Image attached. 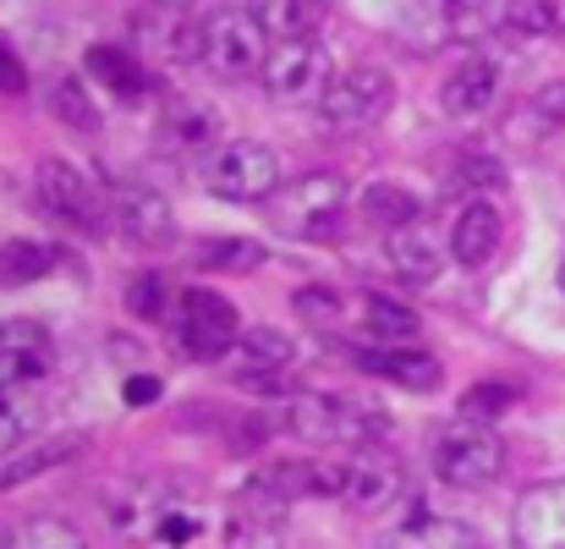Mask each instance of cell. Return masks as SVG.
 Instances as JSON below:
<instances>
[{"label": "cell", "mask_w": 565, "mask_h": 549, "mask_svg": "<svg viewBox=\"0 0 565 549\" xmlns=\"http://www.w3.org/2000/svg\"><path fill=\"white\" fill-rule=\"evenodd\" d=\"M50 110H55L72 133H99V110H94V99H88V88H83L77 77H61V83L50 88Z\"/></svg>", "instance_id": "29"}, {"label": "cell", "mask_w": 565, "mask_h": 549, "mask_svg": "<svg viewBox=\"0 0 565 549\" xmlns=\"http://www.w3.org/2000/svg\"><path fill=\"white\" fill-rule=\"evenodd\" d=\"M166 149L171 155H214L220 149V122L203 105H182L166 116Z\"/></svg>", "instance_id": "23"}, {"label": "cell", "mask_w": 565, "mask_h": 549, "mask_svg": "<svg viewBox=\"0 0 565 549\" xmlns=\"http://www.w3.org/2000/svg\"><path fill=\"white\" fill-rule=\"evenodd\" d=\"M450 28L456 33H561L565 0H450Z\"/></svg>", "instance_id": "10"}, {"label": "cell", "mask_w": 565, "mask_h": 549, "mask_svg": "<svg viewBox=\"0 0 565 549\" xmlns=\"http://www.w3.org/2000/svg\"><path fill=\"white\" fill-rule=\"evenodd\" d=\"M6 549H88V539L66 517H33L6 539Z\"/></svg>", "instance_id": "28"}, {"label": "cell", "mask_w": 565, "mask_h": 549, "mask_svg": "<svg viewBox=\"0 0 565 549\" xmlns=\"http://www.w3.org/2000/svg\"><path fill=\"white\" fill-rule=\"evenodd\" d=\"M379 549H483V539H478V528H467V522H456V517L417 511V517H406Z\"/></svg>", "instance_id": "18"}, {"label": "cell", "mask_w": 565, "mask_h": 549, "mask_svg": "<svg viewBox=\"0 0 565 549\" xmlns=\"http://www.w3.org/2000/svg\"><path fill=\"white\" fill-rule=\"evenodd\" d=\"M390 105H395V83L384 66H347V72H335L330 94L319 99V116L341 133H363V127L384 122Z\"/></svg>", "instance_id": "11"}, {"label": "cell", "mask_w": 565, "mask_h": 549, "mask_svg": "<svg viewBox=\"0 0 565 549\" xmlns=\"http://www.w3.org/2000/svg\"><path fill=\"white\" fill-rule=\"evenodd\" d=\"M390 242H384V253H390V270L406 281V286H428V281H439V270H445V247H439V236L417 220V225H401V231H384Z\"/></svg>", "instance_id": "17"}, {"label": "cell", "mask_w": 565, "mask_h": 549, "mask_svg": "<svg viewBox=\"0 0 565 549\" xmlns=\"http://www.w3.org/2000/svg\"><path fill=\"white\" fill-rule=\"evenodd\" d=\"M88 72H94L105 88H116V94H143V88H149V72H143L127 50H116V44H94V50H88Z\"/></svg>", "instance_id": "26"}, {"label": "cell", "mask_w": 565, "mask_h": 549, "mask_svg": "<svg viewBox=\"0 0 565 549\" xmlns=\"http://www.w3.org/2000/svg\"><path fill=\"white\" fill-rule=\"evenodd\" d=\"M50 270H55V253H50L44 242L11 236V242L0 247V286H28V281H39V275H50Z\"/></svg>", "instance_id": "27"}, {"label": "cell", "mask_w": 565, "mask_h": 549, "mask_svg": "<svg viewBox=\"0 0 565 549\" xmlns=\"http://www.w3.org/2000/svg\"><path fill=\"white\" fill-rule=\"evenodd\" d=\"M511 401H516V384H472V390L461 395V418H467V423H489V418H500Z\"/></svg>", "instance_id": "34"}, {"label": "cell", "mask_w": 565, "mask_h": 549, "mask_svg": "<svg viewBox=\"0 0 565 549\" xmlns=\"http://www.w3.org/2000/svg\"><path fill=\"white\" fill-rule=\"evenodd\" d=\"M286 363H291V341L275 325H247L231 347L236 379H269V373H286Z\"/></svg>", "instance_id": "19"}, {"label": "cell", "mask_w": 565, "mask_h": 549, "mask_svg": "<svg viewBox=\"0 0 565 549\" xmlns=\"http://www.w3.org/2000/svg\"><path fill=\"white\" fill-rule=\"evenodd\" d=\"M363 373H379L390 384H406V390H439V363L428 352H406V347H369V352H352Z\"/></svg>", "instance_id": "20"}, {"label": "cell", "mask_w": 565, "mask_h": 549, "mask_svg": "<svg viewBox=\"0 0 565 549\" xmlns=\"http://www.w3.org/2000/svg\"><path fill=\"white\" fill-rule=\"evenodd\" d=\"M83 451V440H61V445H44V451H33L28 462H17V467H6L0 473V489L6 484H22V478H33V473H44V467H61L66 456H77Z\"/></svg>", "instance_id": "36"}, {"label": "cell", "mask_w": 565, "mask_h": 549, "mask_svg": "<svg viewBox=\"0 0 565 549\" xmlns=\"http://www.w3.org/2000/svg\"><path fill=\"white\" fill-rule=\"evenodd\" d=\"M319 495L341 500L352 511H384L406 495V467L379 445H352V451L319 462Z\"/></svg>", "instance_id": "1"}, {"label": "cell", "mask_w": 565, "mask_h": 549, "mask_svg": "<svg viewBox=\"0 0 565 549\" xmlns=\"http://www.w3.org/2000/svg\"><path fill=\"white\" fill-rule=\"evenodd\" d=\"M198 61L225 77V83H247V77H264V61H269V33L258 28L253 11H236V6H220L198 22Z\"/></svg>", "instance_id": "3"}, {"label": "cell", "mask_w": 565, "mask_h": 549, "mask_svg": "<svg viewBox=\"0 0 565 549\" xmlns=\"http://www.w3.org/2000/svg\"><path fill=\"white\" fill-rule=\"evenodd\" d=\"M379 418H384L379 407L335 395V390H297L286 401V429L297 440H313V445H369L384 429Z\"/></svg>", "instance_id": "4"}, {"label": "cell", "mask_w": 565, "mask_h": 549, "mask_svg": "<svg viewBox=\"0 0 565 549\" xmlns=\"http://www.w3.org/2000/svg\"><path fill=\"white\" fill-rule=\"evenodd\" d=\"M166 303H171V281H166V275H132V281H127V314L160 319Z\"/></svg>", "instance_id": "33"}, {"label": "cell", "mask_w": 565, "mask_h": 549, "mask_svg": "<svg viewBox=\"0 0 565 549\" xmlns=\"http://www.w3.org/2000/svg\"><path fill=\"white\" fill-rule=\"evenodd\" d=\"M516 549H565V484H539L522 495Z\"/></svg>", "instance_id": "16"}, {"label": "cell", "mask_w": 565, "mask_h": 549, "mask_svg": "<svg viewBox=\"0 0 565 549\" xmlns=\"http://www.w3.org/2000/svg\"><path fill=\"white\" fill-rule=\"evenodd\" d=\"M297 314L313 319L319 330H347V297L330 286H302L297 292Z\"/></svg>", "instance_id": "31"}, {"label": "cell", "mask_w": 565, "mask_h": 549, "mask_svg": "<svg viewBox=\"0 0 565 549\" xmlns=\"http://www.w3.org/2000/svg\"><path fill=\"white\" fill-rule=\"evenodd\" d=\"M28 88V66H22V55L11 50V39L0 33V94H22Z\"/></svg>", "instance_id": "37"}, {"label": "cell", "mask_w": 565, "mask_h": 549, "mask_svg": "<svg viewBox=\"0 0 565 549\" xmlns=\"http://www.w3.org/2000/svg\"><path fill=\"white\" fill-rule=\"evenodd\" d=\"M428 462L450 489H489L505 473V440L489 423H445L428 440Z\"/></svg>", "instance_id": "5"}, {"label": "cell", "mask_w": 565, "mask_h": 549, "mask_svg": "<svg viewBox=\"0 0 565 549\" xmlns=\"http://www.w3.org/2000/svg\"><path fill=\"white\" fill-rule=\"evenodd\" d=\"M154 6H171V11H188V6H198V0H154Z\"/></svg>", "instance_id": "38"}, {"label": "cell", "mask_w": 565, "mask_h": 549, "mask_svg": "<svg viewBox=\"0 0 565 549\" xmlns=\"http://www.w3.org/2000/svg\"><path fill=\"white\" fill-rule=\"evenodd\" d=\"M242 336V319L231 308V297L209 292V286H188L177 297V347L198 358V363H214V358H231Z\"/></svg>", "instance_id": "8"}, {"label": "cell", "mask_w": 565, "mask_h": 549, "mask_svg": "<svg viewBox=\"0 0 565 549\" xmlns=\"http://www.w3.org/2000/svg\"><path fill=\"white\" fill-rule=\"evenodd\" d=\"M203 187L225 203H264L280 192V155L258 138H225L203 160Z\"/></svg>", "instance_id": "6"}, {"label": "cell", "mask_w": 565, "mask_h": 549, "mask_svg": "<svg viewBox=\"0 0 565 549\" xmlns=\"http://www.w3.org/2000/svg\"><path fill=\"white\" fill-rule=\"evenodd\" d=\"M55 373V341L33 319H6L0 325V390H28Z\"/></svg>", "instance_id": "13"}, {"label": "cell", "mask_w": 565, "mask_h": 549, "mask_svg": "<svg viewBox=\"0 0 565 549\" xmlns=\"http://www.w3.org/2000/svg\"><path fill=\"white\" fill-rule=\"evenodd\" d=\"M198 264L203 270H258L264 264V247L258 242H247V236H220V242H209V247H198Z\"/></svg>", "instance_id": "30"}, {"label": "cell", "mask_w": 565, "mask_h": 549, "mask_svg": "<svg viewBox=\"0 0 565 549\" xmlns=\"http://www.w3.org/2000/svg\"><path fill=\"white\" fill-rule=\"evenodd\" d=\"M28 423H33V407L17 390H0V456H11L28 440Z\"/></svg>", "instance_id": "35"}, {"label": "cell", "mask_w": 565, "mask_h": 549, "mask_svg": "<svg viewBox=\"0 0 565 549\" xmlns=\"http://www.w3.org/2000/svg\"><path fill=\"white\" fill-rule=\"evenodd\" d=\"M269 39H313L324 22V0H247Z\"/></svg>", "instance_id": "21"}, {"label": "cell", "mask_w": 565, "mask_h": 549, "mask_svg": "<svg viewBox=\"0 0 565 549\" xmlns=\"http://www.w3.org/2000/svg\"><path fill=\"white\" fill-rule=\"evenodd\" d=\"M456 182L467 187L472 198H483V192H494V187H505V166H500L494 155H483V149H461V166H456Z\"/></svg>", "instance_id": "32"}, {"label": "cell", "mask_w": 565, "mask_h": 549, "mask_svg": "<svg viewBox=\"0 0 565 549\" xmlns=\"http://www.w3.org/2000/svg\"><path fill=\"white\" fill-rule=\"evenodd\" d=\"M561 292H565V258H561Z\"/></svg>", "instance_id": "39"}, {"label": "cell", "mask_w": 565, "mask_h": 549, "mask_svg": "<svg viewBox=\"0 0 565 549\" xmlns=\"http://www.w3.org/2000/svg\"><path fill=\"white\" fill-rule=\"evenodd\" d=\"M500 83H505L500 61L483 55V50H472V55H467L461 66H450V77L439 83V105H445L450 116H483V110L500 99Z\"/></svg>", "instance_id": "14"}, {"label": "cell", "mask_w": 565, "mask_h": 549, "mask_svg": "<svg viewBox=\"0 0 565 549\" xmlns=\"http://www.w3.org/2000/svg\"><path fill=\"white\" fill-rule=\"evenodd\" d=\"M33 198H39V209L55 225H66L77 236H105L116 225L110 220V192H99L83 171H72L66 160H44L33 171Z\"/></svg>", "instance_id": "7"}, {"label": "cell", "mask_w": 565, "mask_h": 549, "mask_svg": "<svg viewBox=\"0 0 565 549\" xmlns=\"http://www.w3.org/2000/svg\"><path fill=\"white\" fill-rule=\"evenodd\" d=\"M500 242H505V220H500V209L483 203V198H472V203L456 214V225H450V258H456L461 270L494 264Z\"/></svg>", "instance_id": "15"}, {"label": "cell", "mask_w": 565, "mask_h": 549, "mask_svg": "<svg viewBox=\"0 0 565 549\" xmlns=\"http://www.w3.org/2000/svg\"><path fill=\"white\" fill-rule=\"evenodd\" d=\"M363 214L384 225V231H401V225H417L423 220V203H417V192H406V187L395 182H379L363 192Z\"/></svg>", "instance_id": "25"}, {"label": "cell", "mask_w": 565, "mask_h": 549, "mask_svg": "<svg viewBox=\"0 0 565 549\" xmlns=\"http://www.w3.org/2000/svg\"><path fill=\"white\" fill-rule=\"evenodd\" d=\"M258 83H264L275 99L319 105V99L330 94L335 72H330V55H324V44H319V39H275Z\"/></svg>", "instance_id": "9"}, {"label": "cell", "mask_w": 565, "mask_h": 549, "mask_svg": "<svg viewBox=\"0 0 565 549\" xmlns=\"http://www.w3.org/2000/svg\"><path fill=\"white\" fill-rule=\"evenodd\" d=\"M110 220L127 242L138 247H171L177 242V214L171 203L143 182H116L110 187Z\"/></svg>", "instance_id": "12"}, {"label": "cell", "mask_w": 565, "mask_h": 549, "mask_svg": "<svg viewBox=\"0 0 565 549\" xmlns=\"http://www.w3.org/2000/svg\"><path fill=\"white\" fill-rule=\"evenodd\" d=\"M565 127V83H544L533 99H522V110L511 116V138L522 144H544Z\"/></svg>", "instance_id": "22"}, {"label": "cell", "mask_w": 565, "mask_h": 549, "mask_svg": "<svg viewBox=\"0 0 565 549\" xmlns=\"http://www.w3.org/2000/svg\"><path fill=\"white\" fill-rule=\"evenodd\" d=\"M341 214H347V182L335 171H308L297 182H280V192L269 198V220L291 242H330L341 231Z\"/></svg>", "instance_id": "2"}, {"label": "cell", "mask_w": 565, "mask_h": 549, "mask_svg": "<svg viewBox=\"0 0 565 549\" xmlns=\"http://www.w3.org/2000/svg\"><path fill=\"white\" fill-rule=\"evenodd\" d=\"M358 319H363V330L384 341V347H406L412 336H417V314L412 308H401V303H390V297H363L358 303Z\"/></svg>", "instance_id": "24"}]
</instances>
